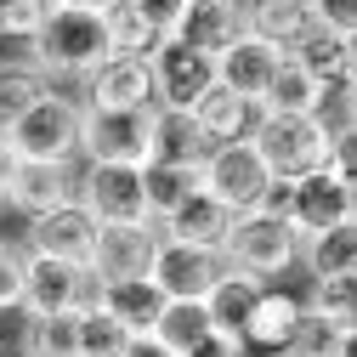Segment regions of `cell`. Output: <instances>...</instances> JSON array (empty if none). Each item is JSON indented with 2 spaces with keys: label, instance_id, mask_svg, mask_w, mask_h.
I'll use <instances>...</instances> for the list:
<instances>
[{
  "label": "cell",
  "instance_id": "cell-10",
  "mask_svg": "<svg viewBox=\"0 0 357 357\" xmlns=\"http://www.w3.org/2000/svg\"><path fill=\"white\" fill-rule=\"evenodd\" d=\"M79 159L142 165L148 159V114H119V108H85L79 102Z\"/></svg>",
  "mask_w": 357,
  "mask_h": 357
},
{
  "label": "cell",
  "instance_id": "cell-8",
  "mask_svg": "<svg viewBox=\"0 0 357 357\" xmlns=\"http://www.w3.org/2000/svg\"><path fill=\"white\" fill-rule=\"evenodd\" d=\"M148 278L159 284L165 301H204L221 278H227V255L210 244H182V238H159Z\"/></svg>",
  "mask_w": 357,
  "mask_h": 357
},
{
  "label": "cell",
  "instance_id": "cell-6",
  "mask_svg": "<svg viewBox=\"0 0 357 357\" xmlns=\"http://www.w3.org/2000/svg\"><path fill=\"white\" fill-rule=\"evenodd\" d=\"M97 295V273L79 261L57 255H29L23 250V318H46V312H79Z\"/></svg>",
  "mask_w": 357,
  "mask_h": 357
},
{
  "label": "cell",
  "instance_id": "cell-1",
  "mask_svg": "<svg viewBox=\"0 0 357 357\" xmlns=\"http://www.w3.org/2000/svg\"><path fill=\"white\" fill-rule=\"evenodd\" d=\"M29 63L46 74L52 85L57 79H85L97 63H108V40H102V17L97 12H79V6H57L46 0L34 34L23 40Z\"/></svg>",
  "mask_w": 357,
  "mask_h": 357
},
{
  "label": "cell",
  "instance_id": "cell-34",
  "mask_svg": "<svg viewBox=\"0 0 357 357\" xmlns=\"http://www.w3.org/2000/svg\"><path fill=\"white\" fill-rule=\"evenodd\" d=\"M351 340H357V329H335L324 318H312V312H301V324H295L284 351L289 357H351Z\"/></svg>",
  "mask_w": 357,
  "mask_h": 357
},
{
  "label": "cell",
  "instance_id": "cell-14",
  "mask_svg": "<svg viewBox=\"0 0 357 357\" xmlns=\"http://www.w3.org/2000/svg\"><path fill=\"white\" fill-rule=\"evenodd\" d=\"M244 34V17H238V0H182V12L165 23V40L188 52H204V57H221Z\"/></svg>",
  "mask_w": 357,
  "mask_h": 357
},
{
  "label": "cell",
  "instance_id": "cell-17",
  "mask_svg": "<svg viewBox=\"0 0 357 357\" xmlns=\"http://www.w3.org/2000/svg\"><path fill=\"white\" fill-rule=\"evenodd\" d=\"M74 199V165H52V159H17L12 165V193L6 204L17 215H40Z\"/></svg>",
  "mask_w": 357,
  "mask_h": 357
},
{
  "label": "cell",
  "instance_id": "cell-21",
  "mask_svg": "<svg viewBox=\"0 0 357 357\" xmlns=\"http://www.w3.org/2000/svg\"><path fill=\"white\" fill-rule=\"evenodd\" d=\"M204 153H210V142L199 137V125H193L188 108H165V102L148 108V159H159V165H193L199 170Z\"/></svg>",
  "mask_w": 357,
  "mask_h": 357
},
{
  "label": "cell",
  "instance_id": "cell-29",
  "mask_svg": "<svg viewBox=\"0 0 357 357\" xmlns=\"http://www.w3.org/2000/svg\"><path fill=\"white\" fill-rule=\"evenodd\" d=\"M210 329H215V324H210L204 301H165V306H159V324H153V340L182 357V351H193Z\"/></svg>",
  "mask_w": 357,
  "mask_h": 357
},
{
  "label": "cell",
  "instance_id": "cell-16",
  "mask_svg": "<svg viewBox=\"0 0 357 357\" xmlns=\"http://www.w3.org/2000/svg\"><path fill=\"white\" fill-rule=\"evenodd\" d=\"M301 312H306V301L295 295V289H284V284H261L255 289V301H250V318H244V346L250 351H284L289 346V335H295V324H301Z\"/></svg>",
  "mask_w": 357,
  "mask_h": 357
},
{
  "label": "cell",
  "instance_id": "cell-18",
  "mask_svg": "<svg viewBox=\"0 0 357 357\" xmlns=\"http://www.w3.org/2000/svg\"><path fill=\"white\" fill-rule=\"evenodd\" d=\"M278 63H284L278 46H266V40H255V34H238L233 46L215 57V79L227 85V91H238V97H250V102L261 108V91H266V79L278 74Z\"/></svg>",
  "mask_w": 357,
  "mask_h": 357
},
{
  "label": "cell",
  "instance_id": "cell-4",
  "mask_svg": "<svg viewBox=\"0 0 357 357\" xmlns=\"http://www.w3.org/2000/svg\"><path fill=\"white\" fill-rule=\"evenodd\" d=\"M250 148L273 170V182H301L329 165V137L312 125V114H261L250 130Z\"/></svg>",
  "mask_w": 357,
  "mask_h": 357
},
{
  "label": "cell",
  "instance_id": "cell-13",
  "mask_svg": "<svg viewBox=\"0 0 357 357\" xmlns=\"http://www.w3.org/2000/svg\"><path fill=\"white\" fill-rule=\"evenodd\" d=\"M153 250H159L153 221H108V227H97V244H91L85 266L97 278H148Z\"/></svg>",
  "mask_w": 357,
  "mask_h": 357
},
{
  "label": "cell",
  "instance_id": "cell-23",
  "mask_svg": "<svg viewBox=\"0 0 357 357\" xmlns=\"http://www.w3.org/2000/svg\"><path fill=\"white\" fill-rule=\"evenodd\" d=\"M97 17H102L108 57H148L159 40H165V23L142 6V0H108Z\"/></svg>",
  "mask_w": 357,
  "mask_h": 357
},
{
  "label": "cell",
  "instance_id": "cell-38",
  "mask_svg": "<svg viewBox=\"0 0 357 357\" xmlns=\"http://www.w3.org/2000/svg\"><path fill=\"white\" fill-rule=\"evenodd\" d=\"M40 12H46V0H0V40H17L23 46L40 23Z\"/></svg>",
  "mask_w": 357,
  "mask_h": 357
},
{
  "label": "cell",
  "instance_id": "cell-41",
  "mask_svg": "<svg viewBox=\"0 0 357 357\" xmlns=\"http://www.w3.org/2000/svg\"><path fill=\"white\" fill-rule=\"evenodd\" d=\"M119 357H176V351H170V346H159V340H153V335H130V340H125V351H119Z\"/></svg>",
  "mask_w": 357,
  "mask_h": 357
},
{
  "label": "cell",
  "instance_id": "cell-36",
  "mask_svg": "<svg viewBox=\"0 0 357 357\" xmlns=\"http://www.w3.org/2000/svg\"><path fill=\"white\" fill-rule=\"evenodd\" d=\"M125 340H130V335L108 318L97 301H85V306H79V357H119Z\"/></svg>",
  "mask_w": 357,
  "mask_h": 357
},
{
  "label": "cell",
  "instance_id": "cell-30",
  "mask_svg": "<svg viewBox=\"0 0 357 357\" xmlns=\"http://www.w3.org/2000/svg\"><path fill=\"white\" fill-rule=\"evenodd\" d=\"M312 97H318V79L284 52L278 74L266 79V91H261V114H312Z\"/></svg>",
  "mask_w": 357,
  "mask_h": 357
},
{
  "label": "cell",
  "instance_id": "cell-31",
  "mask_svg": "<svg viewBox=\"0 0 357 357\" xmlns=\"http://www.w3.org/2000/svg\"><path fill=\"white\" fill-rule=\"evenodd\" d=\"M255 278H244V273H233L227 266V278H221L210 295H204V312H210V324L221 329V335H244V318H250V301H255Z\"/></svg>",
  "mask_w": 357,
  "mask_h": 357
},
{
  "label": "cell",
  "instance_id": "cell-32",
  "mask_svg": "<svg viewBox=\"0 0 357 357\" xmlns=\"http://www.w3.org/2000/svg\"><path fill=\"white\" fill-rule=\"evenodd\" d=\"M312 125H318L329 142H340V137H357V79L318 85V97H312Z\"/></svg>",
  "mask_w": 357,
  "mask_h": 357
},
{
  "label": "cell",
  "instance_id": "cell-43",
  "mask_svg": "<svg viewBox=\"0 0 357 357\" xmlns=\"http://www.w3.org/2000/svg\"><path fill=\"white\" fill-rule=\"evenodd\" d=\"M142 6H148V12L159 17V23H170L176 12H182V0H142Z\"/></svg>",
  "mask_w": 357,
  "mask_h": 357
},
{
  "label": "cell",
  "instance_id": "cell-9",
  "mask_svg": "<svg viewBox=\"0 0 357 357\" xmlns=\"http://www.w3.org/2000/svg\"><path fill=\"white\" fill-rule=\"evenodd\" d=\"M284 221L306 238V233H324V227H340V221H357V176H335L329 165L289 182V210Z\"/></svg>",
  "mask_w": 357,
  "mask_h": 357
},
{
  "label": "cell",
  "instance_id": "cell-42",
  "mask_svg": "<svg viewBox=\"0 0 357 357\" xmlns=\"http://www.w3.org/2000/svg\"><path fill=\"white\" fill-rule=\"evenodd\" d=\"M12 165H17V159H12V148L0 142V204H6V193H12Z\"/></svg>",
  "mask_w": 357,
  "mask_h": 357
},
{
  "label": "cell",
  "instance_id": "cell-3",
  "mask_svg": "<svg viewBox=\"0 0 357 357\" xmlns=\"http://www.w3.org/2000/svg\"><path fill=\"white\" fill-rule=\"evenodd\" d=\"M295 250H301V233L289 227L284 215H266V210L233 215L227 238H221L227 266L244 273V278H255V284H278L284 273H295Z\"/></svg>",
  "mask_w": 357,
  "mask_h": 357
},
{
  "label": "cell",
  "instance_id": "cell-44",
  "mask_svg": "<svg viewBox=\"0 0 357 357\" xmlns=\"http://www.w3.org/2000/svg\"><path fill=\"white\" fill-rule=\"evenodd\" d=\"M57 6H79V12H102L108 0H57Z\"/></svg>",
  "mask_w": 357,
  "mask_h": 357
},
{
  "label": "cell",
  "instance_id": "cell-7",
  "mask_svg": "<svg viewBox=\"0 0 357 357\" xmlns=\"http://www.w3.org/2000/svg\"><path fill=\"white\" fill-rule=\"evenodd\" d=\"M74 199L91 210L97 227L108 221H148V199H142V165H74Z\"/></svg>",
  "mask_w": 357,
  "mask_h": 357
},
{
  "label": "cell",
  "instance_id": "cell-25",
  "mask_svg": "<svg viewBox=\"0 0 357 357\" xmlns=\"http://www.w3.org/2000/svg\"><path fill=\"white\" fill-rule=\"evenodd\" d=\"M295 266H306V278H357V221L306 233L295 250Z\"/></svg>",
  "mask_w": 357,
  "mask_h": 357
},
{
  "label": "cell",
  "instance_id": "cell-39",
  "mask_svg": "<svg viewBox=\"0 0 357 357\" xmlns=\"http://www.w3.org/2000/svg\"><path fill=\"white\" fill-rule=\"evenodd\" d=\"M306 12H312V29L357 34V0H306Z\"/></svg>",
  "mask_w": 357,
  "mask_h": 357
},
{
  "label": "cell",
  "instance_id": "cell-15",
  "mask_svg": "<svg viewBox=\"0 0 357 357\" xmlns=\"http://www.w3.org/2000/svg\"><path fill=\"white\" fill-rule=\"evenodd\" d=\"M85 85V108H119V114H148L153 108V74L148 57H108L91 74L79 79Z\"/></svg>",
  "mask_w": 357,
  "mask_h": 357
},
{
  "label": "cell",
  "instance_id": "cell-19",
  "mask_svg": "<svg viewBox=\"0 0 357 357\" xmlns=\"http://www.w3.org/2000/svg\"><path fill=\"white\" fill-rule=\"evenodd\" d=\"M91 301L108 312L125 335H153L159 306H165V295H159L153 278H97V295Z\"/></svg>",
  "mask_w": 357,
  "mask_h": 357
},
{
  "label": "cell",
  "instance_id": "cell-26",
  "mask_svg": "<svg viewBox=\"0 0 357 357\" xmlns=\"http://www.w3.org/2000/svg\"><path fill=\"white\" fill-rule=\"evenodd\" d=\"M289 57H295L312 79H318V85L357 79V34H340V29H312Z\"/></svg>",
  "mask_w": 357,
  "mask_h": 357
},
{
  "label": "cell",
  "instance_id": "cell-11",
  "mask_svg": "<svg viewBox=\"0 0 357 357\" xmlns=\"http://www.w3.org/2000/svg\"><path fill=\"white\" fill-rule=\"evenodd\" d=\"M91 244H97V221L79 199L57 204V210H40L23 221V250L29 255H57V261H91Z\"/></svg>",
  "mask_w": 357,
  "mask_h": 357
},
{
  "label": "cell",
  "instance_id": "cell-35",
  "mask_svg": "<svg viewBox=\"0 0 357 357\" xmlns=\"http://www.w3.org/2000/svg\"><path fill=\"white\" fill-rule=\"evenodd\" d=\"M46 91H52V79L40 74L29 57H23V63H0V125L17 119L34 97H46Z\"/></svg>",
  "mask_w": 357,
  "mask_h": 357
},
{
  "label": "cell",
  "instance_id": "cell-45",
  "mask_svg": "<svg viewBox=\"0 0 357 357\" xmlns=\"http://www.w3.org/2000/svg\"><path fill=\"white\" fill-rule=\"evenodd\" d=\"M0 357H17V351H12V346H0Z\"/></svg>",
  "mask_w": 357,
  "mask_h": 357
},
{
  "label": "cell",
  "instance_id": "cell-20",
  "mask_svg": "<svg viewBox=\"0 0 357 357\" xmlns=\"http://www.w3.org/2000/svg\"><path fill=\"white\" fill-rule=\"evenodd\" d=\"M193 114V125H199V137L215 148V142H250V130H255V119H261V108L250 102V97H238V91H227V85H210V91L188 108Z\"/></svg>",
  "mask_w": 357,
  "mask_h": 357
},
{
  "label": "cell",
  "instance_id": "cell-22",
  "mask_svg": "<svg viewBox=\"0 0 357 357\" xmlns=\"http://www.w3.org/2000/svg\"><path fill=\"white\" fill-rule=\"evenodd\" d=\"M238 17H244V34L266 40V46H278V52H295L312 34L306 0H238Z\"/></svg>",
  "mask_w": 357,
  "mask_h": 357
},
{
  "label": "cell",
  "instance_id": "cell-33",
  "mask_svg": "<svg viewBox=\"0 0 357 357\" xmlns=\"http://www.w3.org/2000/svg\"><path fill=\"white\" fill-rule=\"evenodd\" d=\"M301 301L312 318H324L335 329H357V278H312Z\"/></svg>",
  "mask_w": 357,
  "mask_h": 357
},
{
  "label": "cell",
  "instance_id": "cell-27",
  "mask_svg": "<svg viewBox=\"0 0 357 357\" xmlns=\"http://www.w3.org/2000/svg\"><path fill=\"white\" fill-rule=\"evenodd\" d=\"M17 357H79V312H46V318H23Z\"/></svg>",
  "mask_w": 357,
  "mask_h": 357
},
{
  "label": "cell",
  "instance_id": "cell-24",
  "mask_svg": "<svg viewBox=\"0 0 357 357\" xmlns=\"http://www.w3.org/2000/svg\"><path fill=\"white\" fill-rule=\"evenodd\" d=\"M153 227H159V238H182V244H210V250H221V238H227V227H233V215L221 210L204 188H193L170 215H159Z\"/></svg>",
  "mask_w": 357,
  "mask_h": 357
},
{
  "label": "cell",
  "instance_id": "cell-28",
  "mask_svg": "<svg viewBox=\"0 0 357 357\" xmlns=\"http://www.w3.org/2000/svg\"><path fill=\"white\" fill-rule=\"evenodd\" d=\"M199 188V170L193 165H159V159H142V199H148V221L170 215L188 193Z\"/></svg>",
  "mask_w": 357,
  "mask_h": 357
},
{
  "label": "cell",
  "instance_id": "cell-12",
  "mask_svg": "<svg viewBox=\"0 0 357 357\" xmlns=\"http://www.w3.org/2000/svg\"><path fill=\"white\" fill-rule=\"evenodd\" d=\"M148 74H153V102L165 108H193L210 85H215V57L204 52H188L176 40H159L148 52Z\"/></svg>",
  "mask_w": 357,
  "mask_h": 357
},
{
  "label": "cell",
  "instance_id": "cell-37",
  "mask_svg": "<svg viewBox=\"0 0 357 357\" xmlns=\"http://www.w3.org/2000/svg\"><path fill=\"white\" fill-rule=\"evenodd\" d=\"M23 250L0 244V318H23Z\"/></svg>",
  "mask_w": 357,
  "mask_h": 357
},
{
  "label": "cell",
  "instance_id": "cell-40",
  "mask_svg": "<svg viewBox=\"0 0 357 357\" xmlns=\"http://www.w3.org/2000/svg\"><path fill=\"white\" fill-rule=\"evenodd\" d=\"M182 357H250V346L238 340V335H221V329H210L193 351H182Z\"/></svg>",
  "mask_w": 357,
  "mask_h": 357
},
{
  "label": "cell",
  "instance_id": "cell-5",
  "mask_svg": "<svg viewBox=\"0 0 357 357\" xmlns=\"http://www.w3.org/2000/svg\"><path fill=\"white\" fill-rule=\"evenodd\" d=\"M199 188L227 215H244V210H261L266 188H273V170L261 165V153L250 142H215L199 159Z\"/></svg>",
  "mask_w": 357,
  "mask_h": 357
},
{
  "label": "cell",
  "instance_id": "cell-46",
  "mask_svg": "<svg viewBox=\"0 0 357 357\" xmlns=\"http://www.w3.org/2000/svg\"><path fill=\"white\" fill-rule=\"evenodd\" d=\"M273 357H289V351H273Z\"/></svg>",
  "mask_w": 357,
  "mask_h": 357
},
{
  "label": "cell",
  "instance_id": "cell-2",
  "mask_svg": "<svg viewBox=\"0 0 357 357\" xmlns=\"http://www.w3.org/2000/svg\"><path fill=\"white\" fill-rule=\"evenodd\" d=\"M0 142L12 148V159H52V165H79V97L52 91L34 97L17 119L0 125Z\"/></svg>",
  "mask_w": 357,
  "mask_h": 357
}]
</instances>
